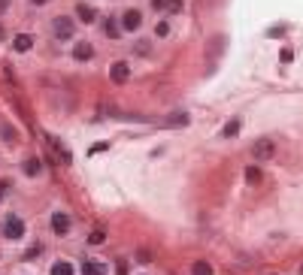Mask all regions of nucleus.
<instances>
[{
	"mask_svg": "<svg viewBox=\"0 0 303 275\" xmlns=\"http://www.w3.org/2000/svg\"><path fill=\"white\" fill-rule=\"evenodd\" d=\"M24 218L18 215V212H6L3 215V221H0V236L3 239H9V242H18L21 236H24Z\"/></svg>",
	"mask_w": 303,
	"mask_h": 275,
	"instance_id": "obj_1",
	"label": "nucleus"
},
{
	"mask_svg": "<svg viewBox=\"0 0 303 275\" xmlns=\"http://www.w3.org/2000/svg\"><path fill=\"white\" fill-rule=\"evenodd\" d=\"M46 148H49V154H52V157H55L61 167H70V163H73V154H70V148H64L58 136H46Z\"/></svg>",
	"mask_w": 303,
	"mask_h": 275,
	"instance_id": "obj_2",
	"label": "nucleus"
},
{
	"mask_svg": "<svg viewBox=\"0 0 303 275\" xmlns=\"http://www.w3.org/2000/svg\"><path fill=\"white\" fill-rule=\"evenodd\" d=\"M52 30H55L58 39H70V36L76 33V21L67 18V15H55V18H52Z\"/></svg>",
	"mask_w": 303,
	"mask_h": 275,
	"instance_id": "obj_3",
	"label": "nucleus"
},
{
	"mask_svg": "<svg viewBox=\"0 0 303 275\" xmlns=\"http://www.w3.org/2000/svg\"><path fill=\"white\" fill-rule=\"evenodd\" d=\"M70 230H73V218H70L67 212H61V209L52 212V233H55V236H67Z\"/></svg>",
	"mask_w": 303,
	"mask_h": 275,
	"instance_id": "obj_4",
	"label": "nucleus"
},
{
	"mask_svg": "<svg viewBox=\"0 0 303 275\" xmlns=\"http://www.w3.org/2000/svg\"><path fill=\"white\" fill-rule=\"evenodd\" d=\"M273 154H276V142H273V139H258V142L252 145V157H255V160H261V163H264V160H270Z\"/></svg>",
	"mask_w": 303,
	"mask_h": 275,
	"instance_id": "obj_5",
	"label": "nucleus"
},
{
	"mask_svg": "<svg viewBox=\"0 0 303 275\" xmlns=\"http://www.w3.org/2000/svg\"><path fill=\"white\" fill-rule=\"evenodd\" d=\"M140 24H143L140 9H127V12L121 15V30H140Z\"/></svg>",
	"mask_w": 303,
	"mask_h": 275,
	"instance_id": "obj_6",
	"label": "nucleus"
},
{
	"mask_svg": "<svg viewBox=\"0 0 303 275\" xmlns=\"http://www.w3.org/2000/svg\"><path fill=\"white\" fill-rule=\"evenodd\" d=\"M73 58H76L79 64H82V61H91V58H94V45H91L88 39H79V42L73 45Z\"/></svg>",
	"mask_w": 303,
	"mask_h": 275,
	"instance_id": "obj_7",
	"label": "nucleus"
},
{
	"mask_svg": "<svg viewBox=\"0 0 303 275\" xmlns=\"http://www.w3.org/2000/svg\"><path fill=\"white\" fill-rule=\"evenodd\" d=\"M127 76H131V67H127L124 61L109 64V79H112V82H127Z\"/></svg>",
	"mask_w": 303,
	"mask_h": 275,
	"instance_id": "obj_8",
	"label": "nucleus"
},
{
	"mask_svg": "<svg viewBox=\"0 0 303 275\" xmlns=\"http://www.w3.org/2000/svg\"><path fill=\"white\" fill-rule=\"evenodd\" d=\"M76 15H79V21H85V24L97 21V9L88 6V3H79V6H76Z\"/></svg>",
	"mask_w": 303,
	"mask_h": 275,
	"instance_id": "obj_9",
	"label": "nucleus"
},
{
	"mask_svg": "<svg viewBox=\"0 0 303 275\" xmlns=\"http://www.w3.org/2000/svg\"><path fill=\"white\" fill-rule=\"evenodd\" d=\"M82 275H106V263H100V260H82Z\"/></svg>",
	"mask_w": 303,
	"mask_h": 275,
	"instance_id": "obj_10",
	"label": "nucleus"
},
{
	"mask_svg": "<svg viewBox=\"0 0 303 275\" xmlns=\"http://www.w3.org/2000/svg\"><path fill=\"white\" fill-rule=\"evenodd\" d=\"M240 130H243V121H240V118H231V121L225 124V130H222V139H234Z\"/></svg>",
	"mask_w": 303,
	"mask_h": 275,
	"instance_id": "obj_11",
	"label": "nucleus"
},
{
	"mask_svg": "<svg viewBox=\"0 0 303 275\" xmlns=\"http://www.w3.org/2000/svg\"><path fill=\"white\" fill-rule=\"evenodd\" d=\"M52 275H76V269H73L70 260H55L52 263Z\"/></svg>",
	"mask_w": 303,
	"mask_h": 275,
	"instance_id": "obj_12",
	"label": "nucleus"
},
{
	"mask_svg": "<svg viewBox=\"0 0 303 275\" xmlns=\"http://www.w3.org/2000/svg\"><path fill=\"white\" fill-rule=\"evenodd\" d=\"M30 45H33V36H30V33H18V36H15V42H12V48H15V51H27Z\"/></svg>",
	"mask_w": 303,
	"mask_h": 275,
	"instance_id": "obj_13",
	"label": "nucleus"
},
{
	"mask_svg": "<svg viewBox=\"0 0 303 275\" xmlns=\"http://www.w3.org/2000/svg\"><path fill=\"white\" fill-rule=\"evenodd\" d=\"M21 170H24V176H30V179H33V176H39V173H42V163H39L36 157H27Z\"/></svg>",
	"mask_w": 303,
	"mask_h": 275,
	"instance_id": "obj_14",
	"label": "nucleus"
},
{
	"mask_svg": "<svg viewBox=\"0 0 303 275\" xmlns=\"http://www.w3.org/2000/svg\"><path fill=\"white\" fill-rule=\"evenodd\" d=\"M215 269H212V263L209 260H194L191 263V275H212Z\"/></svg>",
	"mask_w": 303,
	"mask_h": 275,
	"instance_id": "obj_15",
	"label": "nucleus"
},
{
	"mask_svg": "<svg viewBox=\"0 0 303 275\" xmlns=\"http://www.w3.org/2000/svg\"><path fill=\"white\" fill-rule=\"evenodd\" d=\"M182 124H188V115H185V112H176L173 118H164V127H182Z\"/></svg>",
	"mask_w": 303,
	"mask_h": 275,
	"instance_id": "obj_16",
	"label": "nucleus"
},
{
	"mask_svg": "<svg viewBox=\"0 0 303 275\" xmlns=\"http://www.w3.org/2000/svg\"><path fill=\"white\" fill-rule=\"evenodd\" d=\"M261 179H264V176H261L258 167H249V170H246V182H249V185H261Z\"/></svg>",
	"mask_w": 303,
	"mask_h": 275,
	"instance_id": "obj_17",
	"label": "nucleus"
},
{
	"mask_svg": "<svg viewBox=\"0 0 303 275\" xmlns=\"http://www.w3.org/2000/svg\"><path fill=\"white\" fill-rule=\"evenodd\" d=\"M121 33V24L118 21H106V36H118Z\"/></svg>",
	"mask_w": 303,
	"mask_h": 275,
	"instance_id": "obj_18",
	"label": "nucleus"
},
{
	"mask_svg": "<svg viewBox=\"0 0 303 275\" xmlns=\"http://www.w3.org/2000/svg\"><path fill=\"white\" fill-rule=\"evenodd\" d=\"M103 239H106V233H103V230H94V233L88 236V245H100Z\"/></svg>",
	"mask_w": 303,
	"mask_h": 275,
	"instance_id": "obj_19",
	"label": "nucleus"
},
{
	"mask_svg": "<svg viewBox=\"0 0 303 275\" xmlns=\"http://www.w3.org/2000/svg\"><path fill=\"white\" fill-rule=\"evenodd\" d=\"M155 33H158V36H167V33H170V24H167V21H158Z\"/></svg>",
	"mask_w": 303,
	"mask_h": 275,
	"instance_id": "obj_20",
	"label": "nucleus"
},
{
	"mask_svg": "<svg viewBox=\"0 0 303 275\" xmlns=\"http://www.w3.org/2000/svg\"><path fill=\"white\" fill-rule=\"evenodd\" d=\"M164 6H167L170 12H179V9H182V0H164Z\"/></svg>",
	"mask_w": 303,
	"mask_h": 275,
	"instance_id": "obj_21",
	"label": "nucleus"
},
{
	"mask_svg": "<svg viewBox=\"0 0 303 275\" xmlns=\"http://www.w3.org/2000/svg\"><path fill=\"white\" fill-rule=\"evenodd\" d=\"M137 260H140V263H152V254H149V251H137Z\"/></svg>",
	"mask_w": 303,
	"mask_h": 275,
	"instance_id": "obj_22",
	"label": "nucleus"
},
{
	"mask_svg": "<svg viewBox=\"0 0 303 275\" xmlns=\"http://www.w3.org/2000/svg\"><path fill=\"white\" fill-rule=\"evenodd\" d=\"M134 51H137V54H149V45H146V42H137Z\"/></svg>",
	"mask_w": 303,
	"mask_h": 275,
	"instance_id": "obj_23",
	"label": "nucleus"
},
{
	"mask_svg": "<svg viewBox=\"0 0 303 275\" xmlns=\"http://www.w3.org/2000/svg\"><path fill=\"white\" fill-rule=\"evenodd\" d=\"M39 251H42V245H33V248H30V251H27V260H30V257H36V254H39Z\"/></svg>",
	"mask_w": 303,
	"mask_h": 275,
	"instance_id": "obj_24",
	"label": "nucleus"
},
{
	"mask_svg": "<svg viewBox=\"0 0 303 275\" xmlns=\"http://www.w3.org/2000/svg\"><path fill=\"white\" fill-rule=\"evenodd\" d=\"M9 188H12V182H6V179H0V194H6Z\"/></svg>",
	"mask_w": 303,
	"mask_h": 275,
	"instance_id": "obj_25",
	"label": "nucleus"
},
{
	"mask_svg": "<svg viewBox=\"0 0 303 275\" xmlns=\"http://www.w3.org/2000/svg\"><path fill=\"white\" fill-rule=\"evenodd\" d=\"M6 6H9V0H0V12H3V9H6Z\"/></svg>",
	"mask_w": 303,
	"mask_h": 275,
	"instance_id": "obj_26",
	"label": "nucleus"
},
{
	"mask_svg": "<svg viewBox=\"0 0 303 275\" xmlns=\"http://www.w3.org/2000/svg\"><path fill=\"white\" fill-rule=\"evenodd\" d=\"M33 3H36V6H42V3H49V0H33Z\"/></svg>",
	"mask_w": 303,
	"mask_h": 275,
	"instance_id": "obj_27",
	"label": "nucleus"
},
{
	"mask_svg": "<svg viewBox=\"0 0 303 275\" xmlns=\"http://www.w3.org/2000/svg\"><path fill=\"white\" fill-rule=\"evenodd\" d=\"M0 39H3V24H0Z\"/></svg>",
	"mask_w": 303,
	"mask_h": 275,
	"instance_id": "obj_28",
	"label": "nucleus"
},
{
	"mask_svg": "<svg viewBox=\"0 0 303 275\" xmlns=\"http://www.w3.org/2000/svg\"><path fill=\"white\" fill-rule=\"evenodd\" d=\"M300 275H303V266H300Z\"/></svg>",
	"mask_w": 303,
	"mask_h": 275,
	"instance_id": "obj_29",
	"label": "nucleus"
}]
</instances>
